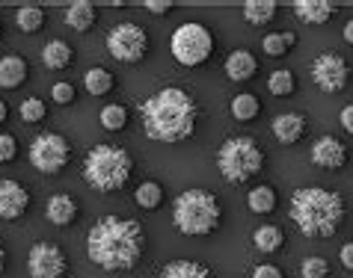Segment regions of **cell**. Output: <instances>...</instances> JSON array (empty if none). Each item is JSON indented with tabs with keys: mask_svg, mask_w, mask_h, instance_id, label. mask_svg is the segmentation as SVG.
<instances>
[{
	"mask_svg": "<svg viewBox=\"0 0 353 278\" xmlns=\"http://www.w3.org/2000/svg\"><path fill=\"white\" fill-rule=\"evenodd\" d=\"M252 246L264 255H276L282 246H285V231H282L279 225H261V228H256V234H252Z\"/></svg>",
	"mask_w": 353,
	"mask_h": 278,
	"instance_id": "obj_24",
	"label": "cell"
},
{
	"mask_svg": "<svg viewBox=\"0 0 353 278\" xmlns=\"http://www.w3.org/2000/svg\"><path fill=\"white\" fill-rule=\"evenodd\" d=\"M214 47H217V39H214L211 27H205L199 21H188L181 24L170 39V51L172 59L184 68H199L211 59Z\"/></svg>",
	"mask_w": 353,
	"mask_h": 278,
	"instance_id": "obj_7",
	"label": "cell"
},
{
	"mask_svg": "<svg viewBox=\"0 0 353 278\" xmlns=\"http://www.w3.org/2000/svg\"><path fill=\"white\" fill-rule=\"evenodd\" d=\"M27 270L30 278H65L68 275V255L57 243L39 240L27 255Z\"/></svg>",
	"mask_w": 353,
	"mask_h": 278,
	"instance_id": "obj_11",
	"label": "cell"
},
{
	"mask_svg": "<svg viewBox=\"0 0 353 278\" xmlns=\"http://www.w3.org/2000/svg\"><path fill=\"white\" fill-rule=\"evenodd\" d=\"M223 222V204L211 190L193 186L184 190L172 204V225L184 237H208Z\"/></svg>",
	"mask_w": 353,
	"mask_h": 278,
	"instance_id": "obj_5",
	"label": "cell"
},
{
	"mask_svg": "<svg viewBox=\"0 0 353 278\" xmlns=\"http://www.w3.org/2000/svg\"><path fill=\"white\" fill-rule=\"evenodd\" d=\"M45 216H48V220H51L54 225L68 228V225H74V222H77V216H81V204H77V198H74V195L57 193V195L48 198Z\"/></svg>",
	"mask_w": 353,
	"mask_h": 278,
	"instance_id": "obj_15",
	"label": "cell"
},
{
	"mask_svg": "<svg viewBox=\"0 0 353 278\" xmlns=\"http://www.w3.org/2000/svg\"><path fill=\"white\" fill-rule=\"evenodd\" d=\"M65 24L77 30V33H86L98 24V6L95 3H86V0H77V3H68L65 6Z\"/></svg>",
	"mask_w": 353,
	"mask_h": 278,
	"instance_id": "obj_19",
	"label": "cell"
},
{
	"mask_svg": "<svg viewBox=\"0 0 353 278\" xmlns=\"http://www.w3.org/2000/svg\"><path fill=\"white\" fill-rule=\"evenodd\" d=\"M339 122H341V127H345L347 133H353V104L341 107V113H339Z\"/></svg>",
	"mask_w": 353,
	"mask_h": 278,
	"instance_id": "obj_38",
	"label": "cell"
},
{
	"mask_svg": "<svg viewBox=\"0 0 353 278\" xmlns=\"http://www.w3.org/2000/svg\"><path fill=\"white\" fill-rule=\"evenodd\" d=\"M128 122H131V113H128V107H122V104H107L101 110V127L104 131L119 133V131L128 127Z\"/></svg>",
	"mask_w": 353,
	"mask_h": 278,
	"instance_id": "obj_30",
	"label": "cell"
},
{
	"mask_svg": "<svg viewBox=\"0 0 353 278\" xmlns=\"http://www.w3.org/2000/svg\"><path fill=\"white\" fill-rule=\"evenodd\" d=\"M6 116H9V110H6V104H3V101H0V125H3V122H6Z\"/></svg>",
	"mask_w": 353,
	"mask_h": 278,
	"instance_id": "obj_42",
	"label": "cell"
},
{
	"mask_svg": "<svg viewBox=\"0 0 353 278\" xmlns=\"http://www.w3.org/2000/svg\"><path fill=\"white\" fill-rule=\"evenodd\" d=\"M15 154H18V142H15V136L0 133V163H12V160H15Z\"/></svg>",
	"mask_w": 353,
	"mask_h": 278,
	"instance_id": "obj_34",
	"label": "cell"
},
{
	"mask_svg": "<svg viewBox=\"0 0 353 278\" xmlns=\"http://www.w3.org/2000/svg\"><path fill=\"white\" fill-rule=\"evenodd\" d=\"M134 202L143 207V211H158L163 204V186L158 181H145L134 190Z\"/></svg>",
	"mask_w": 353,
	"mask_h": 278,
	"instance_id": "obj_29",
	"label": "cell"
},
{
	"mask_svg": "<svg viewBox=\"0 0 353 278\" xmlns=\"http://www.w3.org/2000/svg\"><path fill=\"white\" fill-rule=\"evenodd\" d=\"M74 98H77V92H74L72 83H65V81L54 83V101L57 104H74Z\"/></svg>",
	"mask_w": 353,
	"mask_h": 278,
	"instance_id": "obj_35",
	"label": "cell"
},
{
	"mask_svg": "<svg viewBox=\"0 0 353 278\" xmlns=\"http://www.w3.org/2000/svg\"><path fill=\"white\" fill-rule=\"evenodd\" d=\"M83 83H86V92L90 95H107V92H113L116 89V77H113V72L95 65V68H90V72L83 74Z\"/></svg>",
	"mask_w": 353,
	"mask_h": 278,
	"instance_id": "obj_26",
	"label": "cell"
},
{
	"mask_svg": "<svg viewBox=\"0 0 353 278\" xmlns=\"http://www.w3.org/2000/svg\"><path fill=\"white\" fill-rule=\"evenodd\" d=\"M300 272H303V278H330V275H332L330 264L323 261V257H318V255L306 257V261L300 264Z\"/></svg>",
	"mask_w": 353,
	"mask_h": 278,
	"instance_id": "obj_33",
	"label": "cell"
},
{
	"mask_svg": "<svg viewBox=\"0 0 353 278\" xmlns=\"http://www.w3.org/2000/svg\"><path fill=\"white\" fill-rule=\"evenodd\" d=\"M306 133H309V125L300 113H282L273 118V136H276L282 145H297Z\"/></svg>",
	"mask_w": 353,
	"mask_h": 278,
	"instance_id": "obj_17",
	"label": "cell"
},
{
	"mask_svg": "<svg viewBox=\"0 0 353 278\" xmlns=\"http://www.w3.org/2000/svg\"><path fill=\"white\" fill-rule=\"evenodd\" d=\"M223 72L232 83H247L259 74V59L252 51H247V47H238V51H232L229 56H225Z\"/></svg>",
	"mask_w": 353,
	"mask_h": 278,
	"instance_id": "obj_14",
	"label": "cell"
},
{
	"mask_svg": "<svg viewBox=\"0 0 353 278\" xmlns=\"http://www.w3.org/2000/svg\"><path fill=\"white\" fill-rule=\"evenodd\" d=\"M107 51H110L116 63L137 65L149 54V33L134 21H122L107 33Z\"/></svg>",
	"mask_w": 353,
	"mask_h": 278,
	"instance_id": "obj_8",
	"label": "cell"
},
{
	"mask_svg": "<svg viewBox=\"0 0 353 278\" xmlns=\"http://www.w3.org/2000/svg\"><path fill=\"white\" fill-rule=\"evenodd\" d=\"M42 63L51 68V72H63V68L74 65V47L68 42H60V39H54V42H48L42 47Z\"/></svg>",
	"mask_w": 353,
	"mask_h": 278,
	"instance_id": "obj_21",
	"label": "cell"
},
{
	"mask_svg": "<svg viewBox=\"0 0 353 278\" xmlns=\"http://www.w3.org/2000/svg\"><path fill=\"white\" fill-rule=\"evenodd\" d=\"M291 222L300 228L303 237L309 240H330L339 234L345 222V198L336 190H323V186H300L291 193Z\"/></svg>",
	"mask_w": 353,
	"mask_h": 278,
	"instance_id": "obj_3",
	"label": "cell"
},
{
	"mask_svg": "<svg viewBox=\"0 0 353 278\" xmlns=\"http://www.w3.org/2000/svg\"><path fill=\"white\" fill-rule=\"evenodd\" d=\"M0 36H3V24H0Z\"/></svg>",
	"mask_w": 353,
	"mask_h": 278,
	"instance_id": "obj_43",
	"label": "cell"
},
{
	"mask_svg": "<svg viewBox=\"0 0 353 278\" xmlns=\"http://www.w3.org/2000/svg\"><path fill=\"white\" fill-rule=\"evenodd\" d=\"M268 89H270V95H276V98H291L297 92V77H294V72H288V68H276L268 81Z\"/></svg>",
	"mask_w": 353,
	"mask_h": 278,
	"instance_id": "obj_31",
	"label": "cell"
},
{
	"mask_svg": "<svg viewBox=\"0 0 353 278\" xmlns=\"http://www.w3.org/2000/svg\"><path fill=\"white\" fill-rule=\"evenodd\" d=\"M134 172V157L122 145L101 142L92 145L83 157V181L95 193H122L131 181Z\"/></svg>",
	"mask_w": 353,
	"mask_h": 278,
	"instance_id": "obj_4",
	"label": "cell"
},
{
	"mask_svg": "<svg viewBox=\"0 0 353 278\" xmlns=\"http://www.w3.org/2000/svg\"><path fill=\"white\" fill-rule=\"evenodd\" d=\"M143 131L154 142H184L196 133L199 125V104L181 86H163L161 92L145 98L140 104Z\"/></svg>",
	"mask_w": 353,
	"mask_h": 278,
	"instance_id": "obj_2",
	"label": "cell"
},
{
	"mask_svg": "<svg viewBox=\"0 0 353 278\" xmlns=\"http://www.w3.org/2000/svg\"><path fill=\"white\" fill-rule=\"evenodd\" d=\"M15 24L21 33H39V30L48 24V15L42 6H21L15 12Z\"/></svg>",
	"mask_w": 353,
	"mask_h": 278,
	"instance_id": "obj_27",
	"label": "cell"
},
{
	"mask_svg": "<svg viewBox=\"0 0 353 278\" xmlns=\"http://www.w3.org/2000/svg\"><path fill=\"white\" fill-rule=\"evenodd\" d=\"M86 255L107 272H128L145 255V228L137 220L107 213L86 234Z\"/></svg>",
	"mask_w": 353,
	"mask_h": 278,
	"instance_id": "obj_1",
	"label": "cell"
},
{
	"mask_svg": "<svg viewBox=\"0 0 353 278\" xmlns=\"http://www.w3.org/2000/svg\"><path fill=\"white\" fill-rule=\"evenodd\" d=\"M339 257H341V266H345V270H350V272H353V240L341 246Z\"/></svg>",
	"mask_w": 353,
	"mask_h": 278,
	"instance_id": "obj_39",
	"label": "cell"
},
{
	"mask_svg": "<svg viewBox=\"0 0 353 278\" xmlns=\"http://www.w3.org/2000/svg\"><path fill=\"white\" fill-rule=\"evenodd\" d=\"M158 278H214V272L202 261H184V257H179V261L166 264L158 272Z\"/></svg>",
	"mask_w": 353,
	"mask_h": 278,
	"instance_id": "obj_20",
	"label": "cell"
},
{
	"mask_svg": "<svg viewBox=\"0 0 353 278\" xmlns=\"http://www.w3.org/2000/svg\"><path fill=\"white\" fill-rule=\"evenodd\" d=\"M45 116H48V104L42 98H27V101H21V122L24 125H39V122H45Z\"/></svg>",
	"mask_w": 353,
	"mask_h": 278,
	"instance_id": "obj_32",
	"label": "cell"
},
{
	"mask_svg": "<svg viewBox=\"0 0 353 278\" xmlns=\"http://www.w3.org/2000/svg\"><path fill=\"white\" fill-rule=\"evenodd\" d=\"M294 12L303 24H312V27H321V24H330L336 18L339 6L330 3V0H297L294 3Z\"/></svg>",
	"mask_w": 353,
	"mask_h": 278,
	"instance_id": "obj_16",
	"label": "cell"
},
{
	"mask_svg": "<svg viewBox=\"0 0 353 278\" xmlns=\"http://www.w3.org/2000/svg\"><path fill=\"white\" fill-rule=\"evenodd\" d=\"M30 163L42 175H60L72 163V142L60 133H39L30 142Z\"/></svg>",
	"mask_w": 353,
	"mask_h": 278,
	"instance_id": "obj_9",
	"label": "cell"
},
{
	"mask_svg": "<svg viewBox=\"0 0 353 278\" xmlns=\"http://www.w3.org/2000/svg\"><path fill=\"white\" fill-rule=\"evenodd\" d=\"M27 74H30V65H27L24 56L9 54L0 59V89H18L24 86Z\"/></svg>",
	"mask_w": 353,
	"mask_h": 278,
	"instance_id": "obj_18",
	"label": "cell"
},
{
	"mask_svg": "<svg viewBox=\"0 0 353 278\" xmlns=\"http://www.w3.org/2000/svg\"><path fill=\"white\" fill-rule=\"evenodd\" d=\"M30 207V190L18 181H0V220H21Z\"/></svg>",
	"mask_w": 353,
	"mask_h": 278,
	"instance_id": "obj_13",
	"label": "cell"
},
{
	"mask_svg": "<svg viewBox=\"0 0 353 278\" xmlns=\"http://www.w3.org/2000/svg\"><path fill=\"white\" fill-rule=\"evenodd\" d=\"M252 278H285V272H282L276 264H259L256 270H252Z\"/></svg>",
	"mask_w": 353,
	"mask_h": 278,
	"instance_id": "obj_36",
	"label": "cell"
},
{
	"mask_svg": "<svg viewBox=\"0 0 353 278\" xmlns=\"http://www.w3.org/2000/svg\"><path fill=\"white\" fill-rule=\"evenodd\" d=\"M6 270V249H3V243H0V272Z\"/></svg>",
	"mask_w": 353,
	"mask_h": 278,
	"instance_id": "obj_41",
	"label": "cell"
},
{
	"mask_svg": "<svg viewBox=\"0 0 353 278\" xmlns=\"http://www.w3.org/2000/svg\"><path fill=\"white\" fill-rule=\"evenodd\" d=\"M247 207L252 213H261V216H268L276 211V190L268 184H259V186H252V190L247 193Z\"/></svg>",
	"mask_w": 353,
	"mask_h": 278,
	"instance_id": "obj_25",
	"label": "cell"
},
{
	"mask_svg": "<svg viewBox=\"0 0 353 278\" xmlns=\"http://www.w3.org/2000/svg\"><path fill=\"white\" fill-rule=\"evenodd\" d=\"M350 77H353L350 63L336 51H323L315 56V63H312V81L318 83L321 92H330V95L345 92Z\"/></svg>",
	"mask_w": 353,
	"mask_h": 278,
	"instance_id": "obj_10",
	"label": "cell"
},
{
	"mask_svg": "<svg viewBox=\"0 0 353 278\" xmlns=\"http://www.w3.org/2000/svg\"><path fill=\"white\" fill-rule=\"evenodd\" d=\"M217 169L229 184H243L264 169V148L250 136H232L220 145Z\"/></svg>",
	"mask_w": 353,
	"mask_h": 278,
	"instance_id": "obj_6",
	"label": "cell"
},
{
	"mask_svg": "<svg viewBox=\"0 0 353 278\" xmlns=\"http://www.w3.org/2000/svg\"><path fill=\"white\" fill-rule=\"evenodd\" d=\"M312 163L318 169H330V172H336V169H345L347 166V145L341 142L339 136H321L315 139V145H312Z\"/></svg>",
	"mask_w": 353,
	"mask_h": 278,
	"instance_id": "obj_12",
	"label": "cell"
},
{
	"mask_svg": "<svg viewBox=\"0 0 353 278\" xmlns=\"http://www.w3.org/2000/svg\"><path fill=\"white\" fill-rule=\"evenodd\" d=\"M229 110H232V118H234V122L250 125V122H256V118L261 116V101H259V98L252 95V92H241V95H234V98H232Z\"/></svg>",
	"mask_w": 353,
	"mask_h": 278,
	"instance_id": "obj_22",
	"label": "cell"
},
{
	"mask_svg": "<svg viewBox=\"0 0 353 278\" xmlns=\"http://www.w3.org/2000/svg\"><path fill=\"white\" fill-rule=\"evenodd\" d=\"M345 42H347V45H353V18L345 24Z\"/></svg>",
	"mask_w": 353,
	"mask_h": 278,
	"instance_id": "obj_40",
	"label": "cell"
},
{
	"mask_svg": "<svg viewBox=\"0 0 353 278\" xmlns=\"http://www.w3.org/2000/svg\"><path fill=\"white\" fill-rule=\"evenodd\" d=\"M276 12L279 3H273V0H250V3H243V21L252 27H268L276 18Z\"/></svg>",
	"mask_w": 353,
	"mask_h": 278,
	"instance_id": "obj_23",
	"label": "cell"
},
{
	"mask_svg": "<svg viewBox=\"0 0 353 278\" xmlns=\"http://www.w3.org/2000/svg\"><path fill=\"white\" fill-rule=\"evenodd\" d=\"M143 6L149 9V12H154V15H166V12H172V9H175L172 0H145Z\"/></svg>",
	"mask_w": 353,
	"mask_h": 278,
	"instance_id": "obj_37",
	"label": "cell"
},
{
	"mask_svg": "<svg viewBox=\"0 0 353 278\" xmlns=\"http://www.w3.org/2000/svg\"><path fill=\"white\" fill-rule=\"evenodd\" d=\"M297 45V36L291 33V30H282V33H268L261 39V47L268 56H285L291 47Z\"/></svg>",
	"mask_w": 353,
	"mask_h": 278,
	"instance_id": "obj_28",
	"label": "cell"
}]
</instances>
